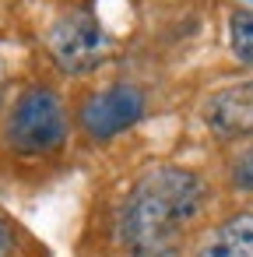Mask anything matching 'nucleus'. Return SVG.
Here are the masks:
<instances>
[{
  "instance_id": "obj_6",
  "label": "nucleus",
  "mask_w": 253,
  "mask_h": 257,
  "mask_svg": "<svg viewBox=\"0 0 253 257\" xmlns=\"http://www.w3.org/2000/svg\"><path fill=\"white\" fill-rule=\"evenodd\" d=\"M197 257H253V211L225 218L197 250Z\"/></svg>"
},
{
  "instance_id": "obj_3",
  "label": "nucleus",
  "mask_w": 253,
  "mask_h": 257,
  "mask_svg": "<svg viewBox=\"0 0 253 257\" xmlns=\"http://www.w3.org/2000/svg\"><path fill=\"white\" fill-rule=\"evenodd\" d=\"M46 46H50V57L57 60V67H64L67 74H85L106 60L109 36L88 8H78L53 22Z\"/></svg>"
},
{
  "instance_id": "obj_7",
  "label": "nucleus",
  "mask_w": 253,
  "mask_h": 257,
  "mask_svg": "<svg viewBox=\"0 0 253 257\" xmlns=\"http://www.w3.org/2000/svg\"><path fill=\"white\" fill-rule=\"evenodd\" d=\"M228 46L239 64L253 67V11H235L228 22Z\"/></svg>"
},
{
  "instance_id": "obj_2",
  "label": "nucleus",
  "mask_w": 253,
  "mask_h": 257,
  "mask_svg": "<svg viewBox=\"0 0 253 257\" xmlns=\"http://www.w3.org/2000/svg\"><path fill=\"white\" fill-rule=\"evenodd\" d=\"M67 141V109L57 92H25L8 116V145L18 155H50Z\"/></svg>"
},
{
  "instance_id": "obj_9",
  "label": "nucleus",
  "mask_w": 253,
  "mask_h": 257,
  "mask_svg": "<svg viewBox=\"0 0 253 257\" xmlns=\"http://www.w3.org/2000/svg\"><path fill=\"white\" fill-rule=\"evenodd\" d=\"M11 253H15V225L0 211V257H11Z\"/></svg>"
},
{
  "instance_id": "obj_8",
  "label": "nucleus",
  "mask_w": 253,
  "mask_h": 257,
  "mask_svg": "<svg viewBox=\"0 0 253 257\" xmlns=\"http://www.w3.org/2000/svg\"><path fill=\"white\" fill-rule=\"evenodd\" d=\"M232 180H235V187H239V190H253V152H246V155L235 162Z\"/></svg>"
},
{
  "instance_id": "obj_1",
  "label": "nucleus",
  "mask_w": 253,
  "mask_h": 257,
  "mask_svg": "<svg viewBox=\"0 0 253 257\" xmlns=\"http://www.w3.org/2000/svg\"><path fill=\"white\" fill-rule=\"evenodd\" d=\"M204 208V183L190 169H148L120 211V239L134 257H165Z\"/></svg>"
},
{
  "instance_id": "obj_5",
  "label": "nucleus",
  "mask_w": 253,
  "mask_h": 257,
  "mask_svg": "<svg viewBox=\"0 0 253 257\" xmlns=\"http://www.w3.org/2000/svg\"><path fill=\"white\" fill-rule=\"evenodd\" d=\"M204 120L225 141L253 138V81H239L214 92L204 106Z\"/></svg>"
},
{
  "instance_id": "obj_4",
  "label": "nucleus",
  "mask_w": 253,
  "mask_h": 257,
  "mask_svg": "<svg viewBox=\"0 0 253 257\" xmlns=\"http://www.w3.org/2000/svg\"><path fill=\"white\" fill-rule=\"evenodd\" d=\"M141 116H144V92L137 85H109L81 106V127L95 141H109L130 131Z\"/></svg>"
}]
</instances>
